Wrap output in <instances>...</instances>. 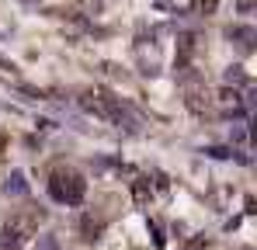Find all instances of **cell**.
Instances as JSON below:
<instances>
[{
	"label": "cell",
	"mask_w": 257,
	"mask_h": 250,
	"mask_svg": "<svg viewBox=\"0 0 257 250\" xmlns=\"http://www.w3.org/2000/svg\"><path fill=\"white\" fill-rule=\"evenodd\" d=\"M219 0H191V14H212Z\"/></svg>",
	"instance_id": "52a82bcc"
},
{
	"label": "cell",
	"mask_w": 257,
	"mask_h": 250,
	"mask_svg": "<svg viewBox=\"0 0 257 250\" xmlns=\"http://www.w3.org/2000/svg\"><path fill=\"white\" fill-rule=\"evenodd\" d=\"M0 250H21V229L18 226H4L0 229Z\"/></svg>",
	"instance_id": "277c9868"
},
{
	"label": "cell",
	"mask_w": 257,
	"mask_h": 250,
	"mask_svg": "<svg viewBox=\"0 0 257 250\" xmlns=\"http://www.w3.org/2000/svg\"><path fill=\"white\" fill-rule=\"evenodd\" d=\"M188 250H205V240H195V243H191Z\"/></svg>",
	"instance_id": "9c48e42d"
},
{
	"label": "cell",
	"mask_w": 257,
	"mask_h": 250,
	"mask_svg": "<svg viewBox=\"0 0 257 250\" xmlns=\"http://www.w3.org/2000/svg\"><path fill=\"white\" fill-rule=\"evenodd\" d=\"M229 39H236L243 49H257V28H229Z\"/></svg>",
	"instance_id": "5b68a950"
},
{
	"label": "cell",
	"mask_w": 257,
	"mask_h": 250,
	"mask_svg": "<svg viewBox=\"0 0 257 250\" xmlns=\"http://www.w3.org/2000/svg\"><path fill=\"white\" fill-rule=\"evenodd\" d=\"M80 104H84V111L104 118V122H118V125H125V129H132L125 111H122V104H118V97H111L108 90H87L84 97H80Z\"/></svg>",
	"instance_id": "7a4b0ae2"
},
{
	"label": "cell",
	"mask_w": 257,
	"mask_h": 250,
	"mask_svg": "<svg viewBox=\"0 0 257 250\" xmlns=\"http://www.w3.org/2000/svg\"><path fill=\"white\" fill-rule=\"evenodd\" d=\"M49 195H52L56 202H63V205H80L84 195H87V181L77 170L59 167V170L49 174Z\"/></svg>",
	"instance_id": "6da1fadb"
},
{
	"label": "cell",
	"mask_w": 257,
	"mask_h": 250,
	"mask_svg": "<svg viewBox=\"0 0 257 250\" xmlns=\"http://www.w3.org/2000/svg\"><path fill=\"white\" fill-rule=\"evenodd\" d=\"M80 229H84V236H87V240H94V236L101 233V219H94V215H84Z\"/></svg>",
	"instance_id": "8992f818"
},
{
	"label": "cell",
	"mask_w": 257,
	"mask_h": 250,
	"mask_svg": "<svg viewBox=\"0 0 257 250\" xmlns=\"http://www.w3.org/2000/svg\"><path fill=\"white\" fill-rule=\"evenodd\" d=\"M7 191L25 195V191H28V188H25V177H21V174H11V177H7Z\"/></svg>",
	"instance_id": "ba28073f"
},
{
	"label": "cell",
	"mask_w": 257,
	"mask_h": 250,
	"mask_svg": "<svg viewBox=\"0 0 257 250\" xmlns=\"http://www.w3.org/2000/svg\"><path fill=\"white\" fill-rule=\"evenodd\" d=\"M188 108L198 111V115H205V111L212 108V101H209V94H205L202 87H195V90H188Z\"/></svg>",
	"instance_id": "3957f363"
},
{
	"label": "cell",
	"mask_w": 257,
	"mask_h": 250,
	"mask_svg": "<svg viewBox=\"0 0 257 250\" xmlns=\"http://www.w3.org/2000/svg\"><path fill=\"white\" fill-rule=\"evenodd\" d=\"M254 139H257V129H254Z\"/></svg>",
	"instance_id": "30bf717a"
}]
</instances>
